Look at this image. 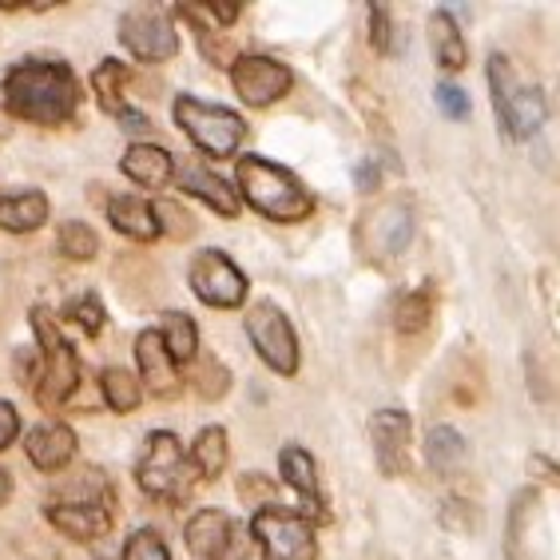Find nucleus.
Masks as SVG:
<instances>
[{"label":"nucleus","instance_id":"38","mask_svg":"<svg viewBox=\"0 0 560 560\" xmlns=\"http://www.w3.org/2000/svg\"><path fill=\"white\" fill-rule=\"evenodd\" d=\"M438 104L450 119H469V96L457 84H438Z\"/></svg>","mask_w":560,"mask_h":560},{"label":"nucleus","instance_id":"31","mask_svg":"<svg viewBox=\"0 0 560 560\" xmlns=\"http://www.w3.org/2000/svg\"><path fill=\"white\" fill-rule=\"evenodd\" d=\"M187 366H191V389H199L203 401H219L231 389V370L215 354H195Z\"/></svg>","mask_w":560,"mask_h":560},{"label":"nucleus","instance_id":"21","mask_svg":"<svg viewBox=\"0 0 560 560\" xmlns=\"http://www.w3.org/2000/svg\"><path fill=\"white\" fill-rule=\"evenodd\" d=\"M48 521H52V528H60L68 540H80V545H92V540L112 533V513L96 505H60V501H52V505H48Z\"/></svg>","mask_w":560,"mask_h":560},{"label":"nucleus","instance_id":"39","mask_svg":"<svg viewBox=\"0 0 560 560\" xmlns=\"http://www.w3.org/2000/svg\"><path fill=\"white\" fill-rule=\"evenodd\" d=\"M243 0H211V4H199V12H207V21L211 24H223V28H231V24L243 16Z\"/></svg>","mask_w":560,"mask_h":560},{"label":"nucleus","instance_id":"20","mask_svg":"<svg viewBox=\"0 0 560 560\" xmlns=\"http://www.w3.org/2000/svg\"><path fill=\"white\" fill-rule=\"evenodd\" d=\"M108 219L119 235L136 238V243H155L163 235L160 219H155V203L143 199V195H112Z\"/></svg>","mask_w":560,"mask_h":560},{"label":"nucleus","instance_id":"23","mask_svg":"<svg viewBox=\"0 0 560 560\" xmlns=\"http://www.w3.org/2000/svg\"><path fill=\"white\" fill-rule=\"evenodd\" d=\"M430 48L438 68L450 75L465 72V65H469V48H465L462 28H457V21H453L450 12H433L430 16Z\"/></svg>","mask_w":560,"mask_h":560},{"label":"nucleus","instance_id":"27","mask_svg":"<svg viewBox=\"0 0 560 560\" xmlns=\"http://www.w3.org/2000/svg\"><path fill=\"white\" fill-rule=\"evenodd\" d=\"M425 457H430V465L438 469V474H457L465 465V457H469V445H465V438L457 430H450V425H433L430 433H425Z\"/></svg>","mask_w":560,"mask_h":560},{"label":"nucleus","instance_id":"34","mask_svg":"<svg viewBox=\"0 0 560 560\" xmlns=\"http://www.w3.org/2000/svg\"><path fill=\"white\" fill-rule=\"evenodd\" d=\"M124 560H172V552L155 528H136L124 545Z\"/></svg>","mask_w":560,"mask_h":560},{"label":"nucleus","instance_id":"40","mask_svg":"<svg viewBox=\"0 0 560 560\" xmlns=\"http://www.w3.org/2000/svg\"><path fill=\"white\" fill-rule=\"evenodd\" d=\"M16 433H21V413H16V406L0 401V450H9L16 442Z\"/></svg>","mask_w":560,"mask_h":560},{"label":"nucleus","instance_id":"14","mask_svg":"<svg viewBox=\"0 0 560 560\" xmlns=\"http://www.w3.org/2000/svg\"><path fill=\"white\" fill-rule=\"evenodd\" d=\"M410 433H413L410 413L377 410L370 418V442H374L377 469L386 477H401L410 469Z\"/></svg>","mask_w":560,"mask_h":560},{"label":"nucleus","instance_id":"13","mask_svg":"<svg viewBox=\"0 0 560 560\" xmlns=\"http://www.w3.org/2000/svg\"><path fill=\"white\" fill-rule=\"evenodd\" d=\"M231 84H235L243 104L270 108V104H279L294 88V75L291 68L270 60V56H238L235 65H231Z\"/></svg>","mask_w":560,"mask_h":560},{"label":"nucleus","instance_id":"19","mask_svg":"<svg viewBox=\"0 0 560 560\" xmlns=\"http://www.w3.org/2000/svg\"><path fill=\"white\" fill-rule=\"evenodd\" d=\"M410 238H413V215L401 199H389V203H382L370 215V250H374L377 259L401 255V250L410 247Z\"/></svg>","mask_w":560,"mask_h":560},{"label":"nucleus","instance_id":"4","mask_svg":"<svg viewBox=\"0 0 560 560\" xmlns=\"http://www.w3.org/2000/svg\"><path fill=\"white\" fill-rule=\"evenodd\" d=\"M136 481H140V489L151 501H163V505H184L187 497H191L195 465L175 433H151L148 450H143L140 465H136Z\"/></svg>","mask_w":560,"mask_h":560},{"label":"nucleus","instance_id":"25","mask_svg":"<svg viewBox=\"0 0 560 560\" xmlns=\"http://www.w3.org/2000/svg\"><path fill=\"white\" fill-rule=\"evenodd\" d=\"M163 342V350L172 354L175 366H187L195 354H199V330H195V318L184 311H167L163 314V326L155 330Z\"/></svg>","mask_w":560,"mask_h":560},{"label":"nucleus","instance_id":"6","mask_svg":"<svg viewBox=\"0 0 560 560\" xmlns=\"http://www.w3.org/2000/svg\"><path fill=\"white\" fill-rule=\"evenodd\" d=\"M175 124L211 160H231L238 151V143L247 140V119L238 116V112L219 108V104H207V100H195V96L175 100Z\"/></svg>","mask_w":560,"mask_h":560},{"label":"nucleus","instance_id":"18","mask_svg":"<svg viewBox=\"0 0 560 560\" xmlns=\"http://www.w3.org/2000/svg\"><path fill=\"white\" fill-rule=\"evenodd\" d=\"M24 450H28V462H33L40 474H60L75 457V433L65 421H40V425L28 433Z\"/></svg>","mask_w":560,"mask_h":560},{"label":"nucleus","instance_id":"8","mask_svg":"<svg viewBox=\"0 0 560 560\" xmlns=\"http://www.w3.org/2000/svg\"><path fill=\"white\" fill-rule=\"evenodd\" d=\"M552 549V521L545 493L537 486L521 489L509 509V533H505V552L509 560H549Z\"/></svg>","mask_w":560,"mask_h":560},{"label":"nucleus","instance_id":"30","mask_svg":"<svg viewBox=\"0 0 560 560\" xmlns=\"http://www.w3.org/2000/svg\"><path fill=\"white\" fill-rule=\"evenodd\" d=\"M433 318V287H418V291L401 294L398 306H394V326H398L401 335H421Z\"/></svg>","mask_w":560,"mask_h":560},{"label":"nucleus","instance_id":"24","mask_svg":"<svg viewBox=\"0 0 560 560\" xmlns=\"http://www.w3.org/2000/svg\"><path fill=\"white\" fill-rule=\"evenodd\" d=\"M48 223V199L44 191H16L0 199V226L12 235H28Z\"/></svg>","mask_w":560,"mask_h":560},{"label":"nucleus","instance_id":"7","mask_svg":"<svg viewBox=\"0 0 560 560\" xmlns=\"http://www.w3.org/2000/svg\"><path fill=\"white\" fill-rule=\"evenodd\" d=\"M250 540L262 549L267 560H318V537L314 525L299 509L270 505L250 517Z\"/></svg>","mask_w":560,"mask_h":560},{"label":"nucleus","instance_id":"29","mask_svg":"<svg viewBox=\"0 0 560 560\" xmlns=\"http://www.w3.org/2000/svg\"><path fill=\"white\" fill-rule=\"evenodd\" d=\"M124 80H128V68L119 60H100V68L92 72V92H96L100 108L108 116H124L128 104H124Z\"/></svg>","mask_w":560,"mask_h":560},{"label":"nucleus","instance_id":"2","mask_svg":"<svg viewBox=\"0 0 560 560\" xmlns=\"http://www.w3.org/2000/svg\"><path fill=\"white\" fill-rule=\"evenodd\" d=\"M235 175H238V195H243L247 207H255L262 219H270V223H302V219H311L314 199H311V191L299 184L294 172L262 160V155H243ZM243 199H238V203H243Z\"/></svg>","mask_w":560,"mask_h":560},{"label":"nucleus","instance_id":"37","mask_svg":"<svg viewBox=\"0 0 560 560\" xmlns=\"http://www.w3.org/2000/svg\"><path fill=\"white\" fill-rule=\"evenodd\" d=\"M155 219H160V231H172L175 238L195 235V219L187 215V211H179V203H172V199H160V203H155Z\"/></svg>","mask_w":560,"mask_h":560},{"label":"nucleus","instance_id":"3","mask_svg":"<svg viewBox=\"0 0 560 560\" xmlns=\"http://www.w3.org/2000/svg\"><path fill=\"white\" fill-rule=\"evenodd\" d=\"M489 92H493L497 124L505 128L509 140H533L549 108H545L540 88L528 84L525 75L513 68V60L501 52L489 56Z\"/></svg>","mask_w":560,"mask_h":560},{"label":"nucleus","instance_id":"33","mask_svg":"<svg viewBox=\"0 0 560 560\" xmlns=\"http://www.w3.org/2000/svg\"><path fill=\"white\" fill-rule=\"evenodd\" d=\"M238 497H243V505L259 513V509L279 505V486L262 474H243L238 477Z\"/></svg>","mask_w":560,"mask_h":560},{"label":"nucleus","instance_id":"1","mask_svg":"<svg viewBox=\"0 0 560 560\" xmlns=\"http://www.w3.org/2000/svg\"><path fill=\"white\" fill-rule=\"evenodd\" d=\"M4 108L24 124H40V128L68 124L80 108V80L65 60L28 56L4 75Z\"/></svg>","mask_w":560,"mask_h":560},{"label":"nucleus","instance_id":"10","mask_svg":"<svg viewBox=\"0 0 560 560\" xmlns=\"http://www.w3.org/2000/svg\"><path fill=\"white\" fill-rule=\"evenodd\" d=\"M187 549L195 560H247L250 528L223 509H199L184 528Z\"/></svg>","mask_w":560,"mask_h":560},{"label":"nucleus","instance_id":"43","mask_svg":"<svg viewBox=\"0 0 560 560\" xmlns=\"http://www.w3.org/2000/svg\"><path fill=\"white\" fill-rule=\"evenodd\" d=\"M9 501H12V477L0 469V509L9 505Z\"/></svg>","mask_w":560,"mask_h":560},{"label":"nucleus","instance_id":"11","mask_svg":"<svg viewBox=\"0 0 560 560\" xmlns=\"http://www.w3.org/2000/svg\"><path fill=\"white\" fill-rule=\"evenodd\" d=\"M243 326H247V338H250V346H255V354H259L275 374H282V377L299 374V338H294L291 318H287L275 302H255Z\"/></svg>","mask_w":560,"mask_h":560},{"label":"nucleus","instance_id":"5","mask_svg":"<svg viewBox=\"0 0 560 560\" xmlns=\"http://www.w3.org/2000/svg\"><path fill=\"white\" fill-rule=\"evenodd\" d=\"M33 330L36 346H40V377H36V398L40 406H60L72 398V389L80 386V358L60 335V318L48 306H33Z\"/></svg>","mask_w":560,"mask_h":560},{"label":"nucleus","instance_id":"15","mask_svg":"<svg viewBox=\"0 0 560 560\" xmlns=\"http://www.w3.org/2000/svg\"><path fill=\"white\" fill-rule=\"evenodd\" d=\"M136 362H140V377H143L140 386L148 389L151 398L172 401L184 394V374H179V366L172 362V354L163 350L155 330H143V335L136 338Z\"/></svg>","mask_w":560,"mask_h":560},{"label":"nucleus","instance_id":"22","mask_svg":"<svg viewBox=\"0 0 560 560\" xmlns=\"http://www.w3.org/2000/svg\"><path fill=\"white\" fill-rule=\"evenodd\" d=\"M124 175H128L131 184L148 187V191H160V187L172 184L175 160L160 143H131V148L124 151Z\"/></svg>","mask_w":560,"mask_h":560},{"label":"nucleus","instance_id":"42","mask_svg":"<svg viewBox=\"0 0 560 560\" xmlns=\"http://www.w3.org/2000/svg\"><path fill=\"white\" fill-rule=\"evenodd\" d=\"M377 184H382V175H377V163H358V187H362V191H377Z\"/></svg>","mask_w":560,"mask_h":560},{"label":"nucleus","instance_id":"28","mask_svg":"<svg viewBox=\"0 0 560 560\" xmlns=\"http://www.w3.org/2000/svg\"><path fill=\"white\" fill-rule=\"evenodd\" d=\"M100 386H104V401H108L116 413H131V410H140V401H143V386H140V377L131 374V370L124 366H108L104 374H100Z\"/></svg>","mask_w":560,"mask_h":560},{"label":"nucleus","instance_id":"9","mask_svg":"<svg viewBox=\"0 0 560 560\" xmlns=\"http://www.w3.org/2000/svg\"><path fill=\"white\" fill-rule=\"evenodd\" d=\"M119 40L143 65H163V60H172L179 52V28L155 4H131L119 16Z\"/></svg>","mask_w":560,"mask_h":560},{"label":"nucleus","instance_id":"12","mask_svg":"<svg viewBox=\"0 0 560 560\" xmlns=\"http://www.w3.org/2000/svg\"><path fill=\"white\" fill-rule=\"evenodd\" d=\"M187 282H191L195 299L215 306V311H235V306L247 302V275L223 250H199L191 259Z\"/></svg>","mask_w":560,"mask_h":560},{"label":"nucleus","instance_id":"36","mask_svg":"<svg viewBox=\"0 0 560 560\" xmlns=\"http://www.w3.org/2000/svg\"><path fill=\"white\" fill-rule=\"evenodd\" d=\"M370 44H374V52L382 56H394L398 48H394V12H389V4H370Z\"/></svg>","mask_w":560,"mask_h":560},{"label":"nucleus","instance_id":"26","mask_svg":"<svg viewBox=\"0 0 560 560\" xmlns=\"http://www.w3.org/2000/svg\"><path fill=\"white\" fill-rule=\"evenodd\" d=\"M191 465H195V477H203V481H215L223 477L226 469V457H231V442H226V430L223 425H207L191 445Z\"/></svg>","mask_w":560,"mask_h":560},{"label":"nucleus","instance_id":"32","mask_svg":"<svg viewBox=\"0 0 560 560\" xmlns=\"http://www.w3.org/2000/svg\"><path fill=\"white\" fill-rule=\"evenodd\" d=\"M56 243H60V255H65V259H72V262H88L100 250V235L88 223H80V219H68V223H60V235H56Z\"/></svg>","mask_w":560,"mask_h":560},{"label":"nucleus","instance_id":"35","mask_svg":"<svg viewBox=\"0 0 560 560\" xmlns=\"http://www.w3.org/2000/svg\"><path fill=\"white\" fill-rule=\"evenodd\" d=\"M68 318H72L88 338H96L100 330H104V302H100V294H80V299L68 306Z\"/></svg>","mask_w":560,"mask_h":560},{"label":"nucleus","instance_id":"41","mask_svg":"<svg viewBox=\"0 0 560 560\" xmlns=\"http://www.w3.org/2000/svg\"><path fill=\"white\" fill-rule=\"evenodd\" d=\"M119 124L131 131V136H155V128H151V119H143L140 112H124L119 116Z\"/></svg>","mask_w":560,"mask_h":560},{"label":"nucleus","instance_id":"17","mask_svg":"<svg viewBox=\"0 0 560 560\" xmlns=\"http://www.w3.org/2000/svg\"><path fill=\"white\" fill-rule=\"evenodd\" d=\"M175 184H179V191L184 195H191V199H203L215 215H223V219H235L238 211H243V203H238V195L231 191V187L219 179L207 163H199V160H184V163H175V175H172Z\"/></svg>","mask_w":560,"mask_h":560},{"label":"nucleus","instance_id":"16","mask_svg":"<svg viewBox=\"0 0 560 560\" xmlns=\"http://www.w3.org/2000/svg\"><path fill=\"white\" fill-rule=\"evenodd\" d=\"M279 474L282 481L299 493L302 501V517L306 521H330V505H326L323 497V481H318V465H314V457L306 450H299V445H287V450L279 453Z\"/></svg>","mask_w":560,"mask_h":560}]
</instances>
